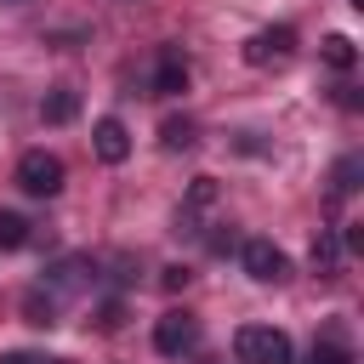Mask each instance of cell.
Wrapping results in <instances>:
<instances>
[{
    "mask_svg": "<svg viewBox=\"0 0 364 364\" xmlns=\"http://www.w3.org/2000/svg\"><path fill=\"white\" fill-rule=\"evenodd\" d=\"M0 364H34V358H28V353H6Z\"/></svg>",
    "mask_w": 364,
    "mask_h": 364,
    "instance_id": "20",
    "label": "cell"
},
{
    "mask_svg": "<svg viewBox=\"0 0 364 364\" xmlns=\"http://www.w3.org/2000/svg\"><path fill=\"white\" fill-rule=\"evenodd\" d=\"M23 239H28V222L17 210H0V250H17Z\"/></svg>",
    "mask_w": 364,
    "mask_h": 364,
    "instance_id": "13",
    "label": "cell"
},
{
    "mask_svg": "<svg viewBox=\"0 0 364 364\" xmlns=\"http://www.w3.org/2000/svg\"><path fill=\"white\" fill-rule=\"evenodd\" d=\"M307 256H313V273H336V267H341V239H336L330 228H318V239H313Z\"/></svg>",
    "mask_w": 364,
    "mask_h": 364,
    "instance_id": "9",
    "label": "cell"
},
{
    "mask_svg": "<svg viewBox=\"0 0 364 364\" xmlns=\"http://www.w3.org/2000/svg\"><path fill=\"white\" fill-rule=\"evenodd\" d=\"M193 341H199V318H193L188 307H171V313H159V318H154V347H159L165 358L193 353Z\"/></svg>",
    "mask_w": 364,
    "mask_h": 364,
    "instance_id": "3",
    "label": "cell"
},
{
    "mask_svg": "<svg viewBox=\"0 0 364 364\" xmlns=\"http://www.w3.org/2000/svg\"><path fill=\"white\" fill-rule=\"evenodd\" d=\"M85 267H91V262H80V256H68V262H63V267H51V284H57V290H74V284H80V273H85Z\"/></svg>",
    "mask_w": 364,
    "mask_h": 364,
    "instance_id": "16",
    "label": "cell"
},
{
    "mask_svg": "<svg viewBox=\"0 0 364 364\" xmlns=\"http://www.w3.org/2000/svg\"><path fill=\"white\" fill-rule=\"evenodd\" d=\"M233 353H239V364H290V336L273 324H239Z\"/></svg>",
    "mask_w": 364,
    "mask_h": 364,
    "instance_id": "1",
    "label": "cell"
},
{
    "mask_svg": "<svg viewBox=\"0 0 364 364\" xmlns=\"http://www.w3.org/2000/svg\"><path fill=\"white\" fill-rule=\"evenodd\" d=\"M307 364H353V353H347L341 341H313V353H307Z\"/></svg>",
    "mask_w": 364,
    "mask_h": 364,
    "instance_id": "15",
    "label": "cell"
},
{
    "mask_svg": "<svg viewBox=\"0 0 364 364\" xmlns=\"http://www.w3.org/2000/svg\"><path fill=\"white\" fill-rule=\"evenodd\" d=\"M159 142L176 154V148H193V119H165L159 125Z\"/></svg>",
    "mask_w": 364,
    "mask_h": 364,
    "instance_id": "12",
    "label": "cell"
},
{
    "mask_svg": "<svg viewBox=\"0 0 364 364\" xmlns=\"http://www.w3.org/2000/svg\"><path fill=\"white\" fill-rule=\"evenodd\" d=\"M119 318H125V307H119V301H108V307L97 313V324H102V330H119Z\"/></svg>",
    "mask_w": 364,
    "mask_h": 364,
    "instance_id": "18",
    "label": "cell"
},
{
    "mask_svg": "<svg viewBox=\"0 0 364 364\" xmlns=\"http://www.w3.org/2000/svg\"><path fill=\"white\" fill-rule=\"evenodd\" d=\"M40 114H46L51 125H68V119L80 114V97H74L68 85H57V91H46V102H40Z\"/></svg>",
    "mask_w": 364,
    "mask_h": 364,
    "instance_id": "8",
    "label": "cell"
},
{
    "mask_svg": "<svg viewBox=\"0 0 364 364\" xmlns=\"http://www.w3.org/2000/svg\"><path fill=\"white\" fill-rule=\"evenodd\" d=\"M159 284H165V290H182V284H188V267H165Z\"/></svg>",
    "mask_w": 364,
    "mask_h": 364,
    "instance_id": "19",
    "label": "cell"
},
{
    "mask_svg": "<svg viewBox=\"0 0 364 364\" xmlns=\"http://www.w3.org/2000/svg\"><path fill=\"white\" fill-rule=\"evenodd\" d=\"M182 91H188V63H182L176 46H165L159 68H154V97H182Z\"/></svg>",
    "mask_w": 364,
    "mask_h": 364,
    "instance_id": "7",
    "label": "cell"
},
{
    "mask_svg": "<svg viewBox=\"0 0 364 364\" xmlns=\"http://www.w3.org/2000/svg\"><path fill=\"white\" fill-rule=\"evenodd\" d=\"M239 262H245V273H250L256 284H279V279L290 273V256H284L273 239H245V245H239Z\"/></svg>",
    "mask_w": 364,
    "mask_h": 364,
    "instance_id": "4",
    "label": "cell"
},
{
    "mask_svg": "<svg viewBox=\"0 0 364 364\" xmlns=\"http://www.w3.org/2000/svg\"><path fill=\"white\" fill-rule=\"evenodd\" d=\"M91 148H97V159H102V165H125V159H131V131H125L119 119H97Z\"/></svg>",
    "mask_w": 364,
    "mask_h": 364,
    "instance_id": "6",
    "label": "cell"
},
{
    "mask_svg": "<svg viewBox=\"0 0 364 364\" xmlns=\"http://www.w3.org/2000/svg\"><path fill=\"white\" fill-rule=\"evenodd\" d=\"M23 313H28V324H57V296H40V290H34V296L23 301Z\"/></svg>",
    "mask_w": 364,
    "mask_h": 364,
    "instance_id": "14",
    "label": "cell"
},
{
    "mask_svg": "<svg viewBox=\"0 0 364 364\" xmlns=\"http://www.w3.org/2000/svg\"><path fill=\"white\" fill-rule=\"evenodd\" d=\"M216 199V176H193V188H188V210H205Z\"/></svg>",
    "mask_w": 364,
    "mask_h": 364,
    "instance_id": "17",
    "label": "cell"
},
{
    "mask_svg": "<svg viewBox=\"0 0 364 364\" xmlns=\"http://www.w3.org/2000/svg\"><path fill=\"white\" fill-rule=\"evenodd\" d=\"M358 176H364V159H358V154H347V159L336 165V176H330L336 199H341V193H353V188H358Z\"/></svg>",
    "mask_w": 364,
    "mask_h": 364,
    "instance_id": "11",
    "label": "cell"
},
{
    "mask_svg": "<svg viewBox=\"0 0 364 364\" xmlns=\"http://www.w3.org/2000/svg\"><path fill=\"white\" fill-rule=\"evenodd\" d=\"M318 51H324V63H330V68H353V63H358V51H353V40H347V34H324V46H318Z\"/></svg>",
    "mask_w": 364,
    "mask_h": 364,
    "instance_id": "10",
    "label": "cell"
},
{
    "mask_svg": "<svg viewBox=\"0 0 364 364\" xmlns=\"http://www.w3.org/2000/svg\"><path fill=\"white\" fill-rule=\"evenodd\" d=\"M290 57H296V28H290V23L262 28V34H250V46H245V63H256V68H273V63H290Z\"/></svg>",
    "mask_w": 364,
    "mask_h": 364,
    "instance_id": "5",
    "label": "cell"
},
{
    "mask_svg": "<svg viewBox=\"0 0 364 364\" xmlns=\"http://www.w3.org/2000/svg\"><path fill=\"white\" fill-rule=\"evenodd\" d=\"M17 188L34 193V199H51V193L63 188V159L46 154V148H28V154L17 159Z\"/></svg>",
    "mask_w": 364,
    "mask_h": 364,
    "instance_id": "2",
    "label": "cell"
}]
</instances>
